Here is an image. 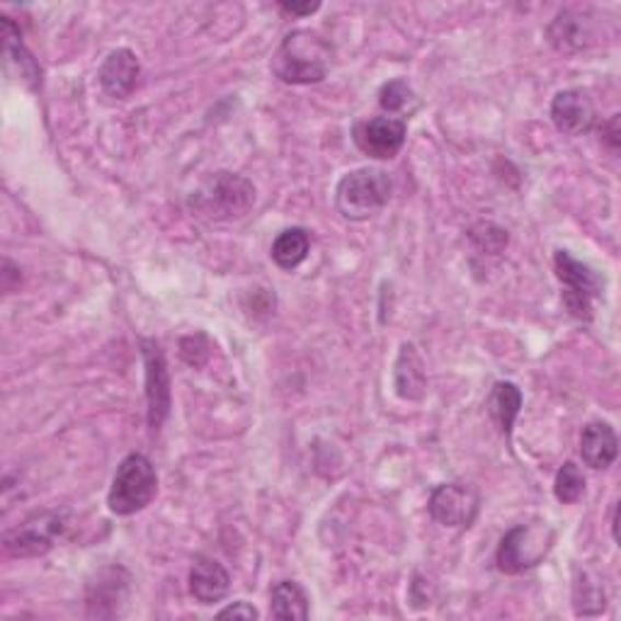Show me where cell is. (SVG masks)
<instances>
[{
	"mask_svg": "<svg viewBox=\"0 0 621 621\" xmlns=\"http://www.w3.org/2000/svg\"><path fill=\"white\" fill-rule=\"evenodd\" d=\"M333 66V47L319 32L294 30L281 39L273 59V73L281 83L313 85L329 76Z\"/></svg>",
	"mask_w": 621,
	"mask_h": 621,
	"instance_id": "1",
	"label": "cell"
},
{
	"mask_svg": "<svg viewBox=\"0 0 621 621\" xmlns=\"http://www.w3.org/2000/svg\"><path fill=\"white\" fill-rule=\"evenodd\" d=\"M255 205V185L239 173H214L189 199L192 211L209 221L243 219Z\"/></svg>",
	"mask_w": 621,
	"mask_h": 621,
	"instance_id": "2",
	"label": "cell"
},
{
	"mask_svg": "<svg viewBox=\"0 0 621 621\" xmlns=\"http://www.w3.org/2000/svg\"><path fill=\"white\" fill-rule=\"evenodd\" d=\"M391 177L377 168H359L347 173L335 189V207L349 221H367L391 199Z\"/></svg>",
	"mask_w": 621,
	"mask_h": 621,
	"instance_id": "3",
	"label": "cell"
},
{
	"mask_svg": "<svg viewBox=\"0 0 621 621\" xmlns=\"http://www.w3.org/2000/svg\"><path fill=\"white\" fill-rule=\"evenodd\" d=\"M158 493V476L149 457L129 455L117 467L112 488L107 495L110 510L122 517L141 513L146 505H151Z\"/></svg>",
	"mask_w": 621,
	"mask_h": 621,
	"instance_id": "4",
	"label": "cell"
},
{
	"mask_svg": "<svg viewBox=\"0 0 621 621\" xmlns=\"http://www.w3.org/2000/svg\"><path fill=\"white\" fill-rule=\"evenodd\" d=\"M556 277L563 285V307L575 321L590 323L595 315V299L602 291V279L590 265L575 260L568 251H556L553 255Z\"/></svg>",
	"mask_w": 621,
	"mask_h": 621,
	"instance_id": "5",
	"label": "cell"
},
{
	"mask_svg": "<svg viewBox=\"0 0 621 621\" xmlns=\"http://www.w3.org/2000/svg\"><path fill=\"white\" fill-rule=\"evenodd\" d=\"M553 534L547 525H517L501 539L495 563L505 575H519L537 568L551 549Z\"/></svg>",
	"mask_w": 621,
	"mask_h": 621,
	"instance_id": "6",
	"label": "cell"
},
{
	"mask_svg": "<svg viewBox=\"0 0 621 621\" xmlns=\"http://www.w3.org/2000/svg\"><path fill=\"white\" fill-rule=\"evenodd\" d=\"M602 37V22L590 5L563 8L547 27V39L559 54H578Z\"/></svg>",
	"mask_w": 621,
	"mask_h": 621,
	"instance_id": "7",
	"label": "cell"
},
{
	"mask_svg": "<svg viewBox=\"0 0 621 621\" xmlns=\"http://www.w3.org/2000/svg\"><path fill=\"white\" fill-rule=\"evenodd\" d=\"M141 357L146 367V417H149V427L156 433L161 430L168 413H171V375H168L165 355L161 345L151 337L141 341Z\"/></svg>",
	"mask_w": 621,
	"mask_h": 621,
	"instance_id": "8",
	"label": "cell"
},
{
	"mask_svg": "<svg viewBox=\"0 0 621 621\" xmlns=\"http://www.w3.org/2000/svg\"><path fill=\"white\" fill-rule=\"evenodd\" d=\"M66 529L59 513H37L27 517L20 527L10 529L3 539V547L15 559L42 556L54 547V539L61 537Z\"/></svg>",
	"mask_w": 621,
	"mask_h": 621,
	"instance_id": "9",
	"label": "cell"
},
{
	"mask_svg": "<svg viewBox=\"0 0 621 621\" xmlns=\"http://www.w3.org/2000/svg\"><path fill=\"white\" fill-rule=\"evenodd\" d=\"M481 498L473 485L467 483H442L437 485L427 503L435 522L451 529H467L479 515Z\"/></svg>",
	"mask_w": 621,
	"mask_h": 621,
	"instance_id": "10",
	"label": "cell"
},
{
	"mask_svg": "<svg viewBox=\"0 0 621 621\" xmlns=\"http://www.w3.org/2000/svg\"><path fill=\"white\" fill-rule=\"evenodd\" d=\"M409 127L399 117H375L357 122L353 129V139L357 143V149L369 158H379V161H389V158L396 156L403 143Z\"/></svg>",
	"mask_w": 621,
	"mask_h": 621,
	"instance_id": "11",
	"label": "cell"
},
{
	"mask_svg": "<svg viewBox=\"0 0 621 621\" xmlns=\"http://www.w3.org/2000/svg\"><path fill=\"white\" fill-rule=\"evenodd\" d=\"M551 122L566 137H583V134L593 131L597 124L593 97L578 88L561 90L551 103Z\"/></svg>",
	"mask_w": 621,
	"mask_h": 621,
	"instance_id": "12",
	"label": "cell"
},
{
	"mask_svg": "<svg viewBox=\"0 0 621 621\" xmlns=\"http://www.w3.org/2000/svg\"><path fill=\"white\" fill-rule=\"evenodd\" d=\"M100 85H103L105 93L115 100H127L134 90L139 85L141 78V64L137 59V54L129 49H117L112 51L105 64L100 66Z\"/></svg>",
	"mask_w": 621,
	"mask_h": 621,
	"instance_id": "13",
	"label": "cell"
},
{
	"mask_svg": "<svg viewBox=\"0 0 621 621\" xmlns=\"http://www.w3.org/2000/svg\"><path fill=\"white\" fill-rule=\"evenodd\" d=\"M231 587V575L226 573L219 561L199 556L195 566L189 571V595L195 597L199 605H217Z\"/></svg>",
	"mask_w": 621,
	"mask_h": 621,
	"instance_id": "14",
	"label": "cell"
},
{
	"mask_svg": "<svg viewBox=\"0 0 621 621\" xmlns=\"http://www.w3.org/2000/svg\"><path fill=\"white\" fill-rule=\"evenodd\" d=\"M619 455V439L612 425L607 423H590L585 425L580 435V457L585 467L590 469H607L614 464Z\"/></svg>",
	"mask_w": 621,
	"mask_h": 621,
	"instance_id": "15",
	"label": "cell"
},
{
	"mask_svg": "<svg viewBox=\"0 0 621 621\" xmlns=\"http://www.w3.org/2000/svg\"><path fill=\"white\" fill-rule=\"evenodd\" d=\"M393 387L403 401H421L425 396L427 389V375L423 357L417 355L415 345L403 343L401 353L396 359V367H393Z\"/></svg>",
	"mask_w": 621,
	"mask_h": 621,
	"instance_id": "16",
	"label": "cell"
},
{
	"mask_svg": "<svg viewBox=\"0 0 621 621\" xmlns=\"http://www.w3.org/2000/svg\"><path fill=\"white\" fill-rule=\"evenodd\" d=\"M269 617L303 621L309 619V597L297 580H279L269 595Z\"/></svg>",
	"mask_w": 621,
	"mask_h": 621,
	"instance_id": "17",
	"label": "cell"
},
{
	"mask_svg": "<svg viewBox=\"0 0 621 621\" xmlns=\"http://www.w3.org/2000/svg\"><path fill=\"white\" fill-rule=\"evenodd\" d=\"M488 411L498 423L503 435H510L519 411H522V391L513 381H498L488 396Z\"/></svg>",
	"mask_w": 621,
	"mask_h": 621,
	"instance_id": "18",
	"label": "cell"
},
{
	"mask_svg": "<svg viewBox=\"0 0 621 621\" xmlns=\"http://www.w3.org/2000/svg\"><path fill=\"white\" fill-rule=\"evenodd\" d=\"M311 239L307 229H287L281 231L273 243V260L281 269L299 267L309 255Z\"/></svg>",
	"mask_w": 621,
	"mask_h": 621,
	"instance_id": "19",
	"label": "cell"
},
{
	"mask_svg": "<svg viewBox=\"0 0 621 621\" xmlns=\"http://www.w3.org/2000/svg\"><path fill=\"white\" fill-rule=\"evenodd\" d=\"M3 44H5V56L8 61H13L20 66V73L27 78V81L37 83L39 71H37V64L32 56L22 47V37H20V30L15 27V22L10 18H3Z\"/></svg>",
	"mask_w": 621,
	"mask_h": 621,
	"instance_id": "20",
	"label": "cell"
},
{
	"mask_svg": "<svg viewBox=\"0 0 621 621\" xmlns=\"http://www.w3.org/2000/svg\"><path fill=\"white\" fill-rule=\"evenodd\" d=\"M575 614L578 617H595L605 609V590L602 585L593 580L590 575L583 573V578L575 580V595H573Z\"/></svg>",
	"mask_w": 621,
	"mask_h": 621,
	"instance_id": "21",
	"label": "cell"
},
{
	"mask_svg": "<svg viewBox=\"0 0 621 621\" xmlns=\"http://www.w3.org/2000/svg\"><path fill=\"white\" fill-rule=\"evenodd\" d=\"M585 493V476L578 464L566 461L556 473V481H553V495L563 505H573L583 498Z\"/></svg>",
	"mask_w": 621,
	"mask_h": 621,
	"instance_id": "22",
	"label": "cell"
},
{
	"mask_svg": "<svg viewBox=\"0 0 621 621\" xmlns=\"http://www.w3.org/2000/svg\"><path fill=\"white\" fill-rule=\"evenodd\" d=\"M119 573V568H112V578L103 580L97 585H90V595H88V617H103V605H112L122 600L124 590H127V583H119L115 575ZM105 578V575H100Z\"/></svg>",
	"mask_w": 621,
	"mask_h": 621,
	"instance_id": "23",
	"label": "cell"
},
{
	"mask_svg": "<svg viewBox=\"0 0 621 621\" xmlns=\"http://www.w3.org/2000/svg\"><path fill=\"white\" fill-rule=\"evenodd\" d=\"M471 243L479 248L481 253H501L507 245V231L495 223H479L471 229Z\"/></svg>",
	"mask_w": 621,
	"mask_h": 621,
	"instance_id": "24",
	"label": "cell"
},
{
	"mask_svg": "<svg viewBox=\"0 0 621 621\" xmlns=\"http://www.w3.org/2000/svg\"><path fill=\"white\" fill-rule=\"evenodd\" d=\"M411 100H413V90L405 81H389L379 90V105L381 110H387L389 115L409 107Z\"/></svg>",
	"mask_w": 621,
	"mask_h": 621,
	"instance_id": "25",
	"label": "cell"
},
{
	"mask_svg": "<svg viewBox=\"0 0 621 621\" xmlns=\"http://www.w3.org/2000/svg\"><path fill=\"white\" fill-rule=\"evenodd\" d=\"M600 134H602V143H607V149L617 153L619 151V143H621V129H619V115H612L609 117L602 127H600Z\"/></svg>",
	"mask_w": 621,
	"mask_h": 621,
	"instance_id": "26",
	"label": "cell"
},
{
	"mask_svg": "<svg viewBox=\"0 0 621 621\" xmlns=\"http://www.w3.org/2000/svg\"><path fill=\"white\" fill-rule=\"evenodd\" d=\"M226 617H239V619H257L260 612L253 607V605H248V602H233L229 605L226 609H221L219 612V619H226Z\"/></svg>",
	"mask_w": 621,
	"mask_h": 621,
	"instance_id": "27",
	"label": "cell"
},
{
	"mask_svg": "<svg viewBox=\"0 0 621 621\" xmlns=\"http://www.w3.org/2000/svg\"><path fill=\"white\" fill-rule=\"evenodd\" d=\"M279 8L285 10V13L289 15H299V18H307V15H313L315 10L321 8V3H287V0H281Z\"/></svg>",
	"mask_w": 621,
	"mask_h": 621,
	"instance_id": "28",
	"label": "cell"
},
{
	"mask_svg": "<svg viewBox=\"0 0 621 621\" xmlns=\"http://www.w3.org/2000/svg\"><path fill=\"white\" fill-rule=\"evenodd\" d=\"M612 534H614V541H619V505H614V513H612Z\"/></svg>",
	"mask_w": 621,
	"mask_h": 621,
	"instance_id": "29",
	"label": "cell"
}]
</instances>
